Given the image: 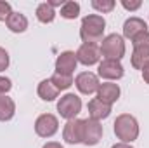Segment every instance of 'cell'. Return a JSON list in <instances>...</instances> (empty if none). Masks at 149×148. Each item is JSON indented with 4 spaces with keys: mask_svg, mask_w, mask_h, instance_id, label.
I'll use <instances>...</instances> for the list:
<instances>
[{
    "mask_svg": "<svg viewBox=\"0 0 149 148\" xmlns=\"http://www.w3.org/2000/svg\"><path fill=\"white\" fill-rule=\"evenodd\" d=\"M61 16L64 19H76L80 16V4L78 2H73V0L64 2L63 7H61Z\"/></svg>",
    "mask_w": 149,
    "mask_h": 148,
    "instance_id": "obj_20",
    "label": "cell"
},
{
    "mask_svg": "<svg viewBox=\"0 0 149 148\" xmlns=\"http://www.w3.org/2000/svg\"><path fill=\"white\" fill-rule=\"evenodd\" d=\"M50 82L57 87V91H66V89H70L74 84L73 77H70V75H61V73H54L50 77Z\"/></svg>",
    "mask_w": 149,
    "mask_h": 148,
    "instance_id": "obj_21",
    "label": "cell"
},
{
    "mask_svg": "<svg viewBox=\"0 0 149 148\" xmlns=\"http://www.w3.org/2000/svg\"><path fill=\"white\" fill-rule=\"evenodd\" d=\"M5 25H7V28H9L12 33H24L26 28H28V19H26V16L21 14V12H12V14L7 18Z\"/></svg>",
    "mask_w": 149,
    "mask_h": 148,
    "instance_id": "obj_16",
    "label": "cell"
},
{
    "mask_svg": "<svg viewBox=\"0 0 149 148\" xmlns=\"http://www.w3.org/2000/svg\"><path fill=\"white\" fill-rule=\"evenodd\" d=\"M111 148H134V147L128 145V143H116V145H113Z\"/></svg>",
    "mask_w": 149,
    "mask_h": 148,
    "instance_id": "obj_30",
    "label": "cell"
},
{
    "mask_svg": "<svg viewBox=\"0 0 149 148\" xmlns=\"http://www.w3.org/2000/svg\"><path fill=\"white\" fill-rule=\"evenodd\" d=\"M47 4L54 9V7H63V4H64V2H63V0H47Z\"/></svg>",
    "mask_w": 149,
    "mask_h": 148,
    "instance_id": "obj_28",
    "label": "cell"
},
{
    "mask_svg": "<svg viewBox=\"0 0 149 148\" xmlns=\"http://www.w3.org/2000/svg\"><path fill=\"white\" fill-rule=\"evenodd\" d=\"M106 30V19L101 14H88L81 19L80 25V38L83 44H97L102 42V35Z\"/></svg>",
    "mask_w": 149,
    "mask_h": 148,
    "instance_id": "obj_1",
    "label": "cell"
},
{
    "mask_svg": "<svg viewBox=\"0 0 149 148\" xmlns=\"http://www.w3.org/2000/svg\"><path fill=\"white\" fill-rule=\"evenodd\" d=\"M12 89V82L7 77H0V96H5Z\"/></svg>",
    "mask_w": 149,
    "mask_h": 148,
    "instance_id": "obj_26",
    "label": "cell"
},
{
    "mask_svg": "<svg viewBox=\"0 0 149 148\" xmlns=\"http://www.w3.org/2000/svg\"><path fill=\"white\" fill-rule=\"evenodd\" d=\"M97 73L101 78H106V80H120L125 73V70H123L121 63L116 59H102L99 63Z\"/></svg>",
    "mask_w": 149,
    "mask_h": 148,
    "instance_id": "obj_10",
    "label": "cell"
},
{
    "mask_svg": "<svg viewBox=\"0 0 149 148\" xmlns=\"http://www.w3.org/2000/svg\"><path fill=\"white\" fill-rule=\"evenodd\" d=\"M114 134L121 143H132L139 138V122L134 115L130 113H121L114 120Z\"/></svg>",
    "mask_w": 149,
    "mask_h": 148,
    "instance_id": "obj_2",
    "label": "cell"
},
{
    "mask_svg": "<svg viewBox=\"0 0 149 148\" xmlns=\"http://www.w3.org/2000/svg\"><path fill=\"white\" fill-rule=\"evenodd\" d=\"M90 4H92V7H94L99 14H108V12H111L113 9H114V5H116L114 0H92Z\"/></svg>",
    "mask_w": 149,
    "mask_h": 148,
    "instance_id": "obj_22",
    "label": "cell"
},
{
    "mask_svg": "<svg viewBox=\"0 0 149 148\" xmlns=\"http://www.w3.org/2000/svg\"><path fill=\"white\" fill-rule=\"evenodd\" d=\"M42 148H64L61 143H57V141H49V143H45Z\"/></svg>",
    "mask_w": 149,
    "mask_h": 148,
    "instance_id": "obj_27",
    "label": "cell"
},
{
    "mask_svg": "<svg viewBox=\"0 0 149 148\" xmlns=\"http://www.w3.org/2000/svg\"><path fill=\"white\" fill-rule=\"evenodd\" d=\"M125 51H127L125 40L118 33H111V35L104 37L102 42H101V56H104V59L120 61L125 56Z\"/></svg>",
    "mask_w": 149,
    "mask_h": 148,
    "instance_id": "obj_4",
    "label": "cell"
},
{
    "mask_svg": "<svg viewBox=\"0 0 149 148\" xmlns=\"http://www.w3.org/2000/svg\"><path fill=\"white\" fill-rule=\"evenodd\" d=\"M148 32V23L141 18H128L125 23H123V37L134 40L135 37H139L141 33H146Z\"/></svg>",
    "mask_w": 149,
    "mask_h": 148,
    "instance_id": "obj_13",
    "label": "cell"
},
{
    "mask_svg": "<svg viewBox=\"0 0 149 148\" xmlns=\"http://www.w3.org/2000/svg\"><path fill=\"white\" fill-rule=\"evenodd\" d=\"M12 14V7L9 2L0 0V21H7V18Z\"/></svg>",
    "mask_w": 149,
    "mask_h": 148,
    "instance_id": "obj_23",
    "label": "cell"
},
{
    "mask_svg": "<svg viewBox=\"0 0 149 148\" xmlns=\"http://www.w3.org/2000/svg\"><path fill=\"white\" fill-rule=\"evenodd\" d=\"M120 94H121L120 85H118V84H113V82H104V84H101V85H99V91H97V98H99L102 103H106V105L116 103V101L120 99Z\"/></svg>",
    "mask_w": 149,
    "mask_h": 148,
    "instance_id": "obj_14",
    "label": "cell"
},
{
    "mask_svg": "<svg viewBox=\"0 0 149 148\" xmlns=\"http://www.w3.org/2000/svg\"><path fill=\"white\" fill-rule=\"evenodd\" d=\"M16 113V103L9 96H0V122H9Z\"/></svg>",
    "mask_w": 149,
    "mask_h": 148,
    "instance_id": "obj_18",
    "label": "cell"
},
{
    "mask_svg": "<svg viewBox=\"0 0 149 148\" xmlns=\"http://www.w3.org/2000/svg\"><path fill=\"white\" fill-rule=\"evenodd\" d=\"M37 19L40 23H52L54 19H56V9H52L47 2H43V4H40L37 7Z\"/></svg>",
    "mask_w": 149,
    "mask_h": 148,
    "instance_id": "obj_19",
    "label": "cell"
},
{
    "mask_svg": "<svg viewBox=\"0 0 149 148\" xmlns=\"http://www.w3.org/2000/svg\"><path fill=\"white\" fill-rule=\"evenodd\" d=\"M57 111H59V115L63 118L73 120L81 111V99L74 92H68V94L61 96V99L57 101Z\"/></svg>",
    "mask_w": 149,
    "mask_h": 148,
    "instance_id": "obj_5",
    "label": "cell"
},
{
    "mask_svg": "<svg viewBox=\"0 0 149 148\" xmlns=\"http://www.w3.org/2000/svg\"><path fill=\"white\" fill-rule=\"evenodd\" d=\"M74 85H76V89L81 94L90 96V94H94V92L99 91V85L101 84H99V77L95 73H92V72H81V73L76 75Z\"/></svg>",
    "mask_w": 149,
    "mask_h": 148,
    "instance_id": "obj_9",
    "label": "cell"
},
{
    "mask_svg": "<svg viewBox=\"0 0 149 148\" xmlns=\"http://www.w3.org/2000/svg\"><path fill=\"white\" fill-rule=\"evenodd\" d=\"M76 65H78L76 54H74L73 51H64L56 59V73L73 77V72L76 70Z\"/></svg>",
    "mask_w": 149,
    "mask_h": 148,
    "instance_id": "obj_12",
    "label": "cell"
},
{
    "mask_svg": "<svg viewBox=\"0 0 149 148\" xmlns=\"http://www.w3.org/2000/svg\"><path fill=\"white\" fill-rule=\"evenodd\" d=\"M63 138L70 145H78L83 140V120L81 118H73L68 120L64 129H63Z\"/></svg>",
    "mask_w": 149,
    "mask_h": 148,
    "instance_id": "obj_11",
    "label": "cell"
},
{
    "mask_svg": "<svg viewBox=\"0 0 149 148\" xmlns=\"http://www.w3.org/2000/svg\"><path fill=\"white\" fill-rule=\"evenodd\" d=\"M142 78H144V82L149 85V65L144 68V70H142Z\"/></svg>",
    "mask_w": 149,
    "mask_h": 148,
    "instance_id": "obj_29",
    "label": "cell"
},
{
    "mask_svg": "<svg viewBox=\"0 0 149 148\" xmlns=\"http://www.w3.org/2000/svg\"><path fill=\"white\" fill-rule=\"evenodd\" d=\"M74 54H76V61L85 66L101 63V47L97 44H81Z\"/></svg>",
    "mask_w": 149,
    "mask_h": 148,
    "instance_id": "obj_7",
    "label": "cell"
},
{
    "mask_svg": "<svg viewBox=\"0 0 149 148\" xmlns=\"http://www.w3.org/2000/svg\"><path fill=\"white\" fill-rule=\"evenodd\" d=\"M88 118H94V120H102V118H108L111 115V105H106L102 103L99 98H94L88 101Z\"/></svg>",
    "mask_w": 149,
    "mask_h": 148,
    "instance_id": "obj_15",
    "label": "cell"
},
{
    "mask_svg": "<svg viewBox=\"0 0 149 148\" xmlns=\"http://www.w3.org/2000/svg\"><path fill=\"white\" fill-rule=\"evenodd\" d=\"M134 45V52H132V66L135 70H144L149 65V32L141 33L139 37H135L132 40Z\"/></svg>",
    "mask_w": 149,
    "mask_h": 148,
    "instance_id": "obj_3",
    "label": "cell"
},
{
    "mask_svg": "<svg viewBox=\"0 0 149 148\" xmlns=\"http://www.w3.org/2000/svg\"><path fill=\"white\" fill-rule=\"evenodd\" d=\"M9 63H10V58H9V52L0 47V72H5L9 68Z\"/></svg>",
    "mask_w": 149,
    "mask_h": 148,
    "instance_id": "obj_24",
    "label": "cell"
},
{
    "mask_svg": "<svg viewBox=\"0 0 149 148\" xmlns=\"http://www.w3.org/2000/svg\"><path fill=\"white\" fill-rule=\"evenodd\" d=\"M59 131V120L52 113H42L35 120V132L40 138H52Z\"/></svg>",
    "mask_w": 149,
    "mask_h": 148,
    "instance_id": "obj_6",
    "label": "cell"
},
{
    "mask_svg": "<svg viewBox=\"0 0 149 148\" xmlns=\"http://www.w3.org/2000/svg\"><path fill=\"white\" fill-rule=\"evenodd\" d=\"M121 5H123V9H127V11L134 12V11L141 9L142 2H141V0H121Z\"/></svg>",
    "mask_w": 149,
    "mask_h": 148,
    "instance_id": "obj_25",
    "label": "cell"
},
{
    "mask_svg": "<svg viewBox=\"0 0 149 148\" xmlns=\"http://www.w3.org/2000/svg\"><path fill=\"white\" fill-rule=\"evenodd\" d=\"M102 132H104V129H102L99 120L85 118L83 120V140H81V143L87 147H94L102 140Z\"/></svg>",
    "mask_w": 149,
    "mask_h": 148,
    "instance_id": "obj_8",
    "label": "cell"
},
{
    "mask_svg": "<svg viewBox=\"0 0 149 148\" xmlns=\"http://www.w3.org/2000/svg\"><path fill=\"white\" fill-rule=\"evenodd\" d=\"M37 92L43 101H54V99L59 96V91H57V87L50 82V78H45V80H42V82L38 84Z\"/></svg>",
    "mask_w": 149,
    "mask_h": 148,
    "instance_id": "obj_17",
    "label": "cell"
}]
</instances>
